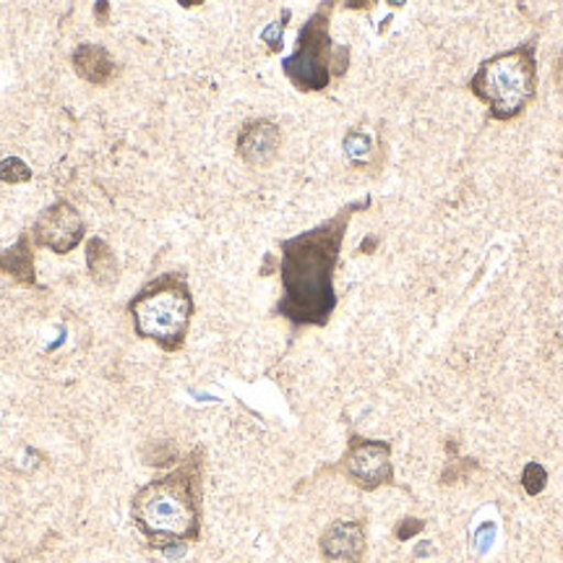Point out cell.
I'll return each instance as SVG.
<instances>
[{
    "mask_svg": "<svg viewBox=\"0 0 563 563\" xmlns=\"http://www.w3.org/2000/svg\"><path fill=\"white\" fill-rule=\"evenodd\" d=\"M194 295L186 274L165 272L129 300L133 332L154 342L162 352H178L186 344L194 321Z\"/></svg>",
    "mask_w": 563,
    "mask_h": 563,
    "instance_id": "cell-4",
    "label": "cell"
},
{
    "mask_svg": "<svg viewBox=\"0 0 563 563\" xmlns=\"http://www.w3.org/2000/svg\"><path fill=\"white\" fill-rule=\"evenodd\" d=\"M545 483H548V473H545L543 464L540 462L527 464L525 473H522V488L530 493V496H538V493L545 488Z\"/></svg>",
    "mask_w": 563,
    "mask_h": 563,
    "instance_id": "cell-15",
    "label": "cell"
},
{
    "mask_svg": "<svg viewBox=\"0 0 563 563\" xmlns=\"http://www.w3.org/2000/svg\"><path fill=\"white\" fill-rule=\"evenodd\" d=\"M74 68L84 81H89L91 87H108L115 76V60L110 58V53L100 45H79L74 51Z\"/></svg>",
    "mask_w": 563,
    "mask_h": 563,
    "instance_id": "cell-10",
    "label": "cell"
},
{
    "mask_svg": "<svg viewBox=\"0 0 563 563\" xmlns=\"http://www.w3.org/2000/svg\"><path fill=\"white\" fill-rule=\"evenodd\" d=\"M467 89L488 108L490 121H517L538 100V40L485 58L470 76Z\"/></svg>",
    "mask_w": 563,
    "mask_h": 563,
    "instance_id": "cell-3",
    "label": "cell"
},
{
    "mask_svg": "<svg viewBox=\"0 0 563 563\" xmlns=\"http://www.w3.org/2000/svg\"><path fill=\"white\" fill-rule=\"evenodd\" d=\"M203 470L207 452L196 446L170 473L154 477L133 493L131 519L152 551L186 548L201 540Z\"/></svg>",
    "mask_w": 563,
    "mask_h": 563,
    "instance_id": "cell-2",
    "label": "cell"
},
{
    "mask_svg": "<svg viewBox=\"0 0 563 563\" xmlns=\"http://www.w3.org/2000/svg\"><path fill=\"white\" fill-rule=\"evenodd\" d=\"M32 178V170L30 165H26L24 159L19 157H5L0 162V180L3 183H11V186H16V183H26Z\"/></svg>",
    "mask_w": 563,
    "mask_h": 563,
    "instance_id": "cell-14",
    "label": "cell"
},
{
    "mask_svg": "<svg viewBox=\"0 0 563 563\" xmlns=\"http://www.w3.org/2000/svg\"><path fill=\"white\" fill-rule=\"evenodd\" d=\"M371 203V196L350 201L329 220L279 243L282 298L274 306V316L285 319L295 332L306 327H327L332 321L336 311L334 277L344 235L352 217Z\"/></svg>",
    "mask_w": 563,
    "mask_h": 563,
    "instance_id": "cell-1",
    "label": "cell"
},
{
    "mask_svg": "<svg viewBox=\"0 0 563 563\" xmlns=\"http://www.w3.org/2000/svg\"><path fill=\"white\" fill-rule=\"evenodd\" d=\"M287 21H290V11L285 9V11H282V21H277V26H269V30L262 34L264 42H266V45H269L272 53L282 51V32H285Z\"/></svg>",
    "mask_w": 563,
    "mask_h": 563,
    "instance_id": "cell-16",
    "label": "cell"
},
{
    "mask_svg": "<svg viewBox=\"0 0 563 563\" xmlns=\"http://www.w3.org/2000/svg\"><path fill=\"white\" fill-rule=\"evenodd\" d=\"M332 13L334 3H321L302 24L295 53L282 63V70L298 91H323L350 66V47H334Z\"/></svg>",
    "mask_w": 563,
    "mask_h": 563,
    "instance_id": "cell-5",
    "label": "cell"
},
{
    "mask_svg": "<svg viewBox=\"0 0 563 563\" xmlns=\"http://www.w3.org/2000/svg\"><path fill=\"white\" fill-rule=\"evenodd\" d=\"M0 272L24 282V285H37V279H34V253L26 232L19 238L16 245H11L9 251L0 253Z\"/></svg>",
    "mask_w": 563,
    "mask_h": 563,
    "instance_id": "cell-12",
    "label": "cell"
},
{
    "mask_svg": "<svg viewBox=\"0 0 563 563\" xmlns=\"http://www.w3.org/2000/svg\"><path fill=\"white\" fill-rule=\"evenodd\" d=\"M334 473L347 477V481L365 493L391 488L394 481V462H391V443L378 439H365V435L350 433L347 449L334 464Z\"/></svg>",
    "mask_w": 563,
    "mask_h": 563,
    "instance_id": "cell-6",
    "label": "cell"
},
{
    "mask_svg": "<svg viewBox=\"0 0 563 563\" xmlns=\"http://www.w3.org/2000/svg\"><path fill=\"white\" fill-rule=\"evenodd\" d=\"M84 235H87V224H84L79 209L66 199L51 203L32 228L34 245L37 249H51L53 253H60V256L79 249Z\"/></svg>",
    "mask_w": 563,
    "mask_h": 563,
    "instance_id": "cell-7",
    "label": "cell"
},
{
    "mask_svg": "<svg viewBox=\"0 0 563 563\" xmlns=\"http://www.w3.org/2000/svg\"><path fill=\"white\" fill-rule=\"evenodd\" d=\"M555 81H559L563 87V55L559 60H555Z\"/></svg>",
    "mask_w": 563,
    "mask_h": 563,
    "instance_id": "cell-17",
    "label": "cell"
},
{
    "mask_svg": "<svg viewBox=\"0 0 563 563\" xmlns=\"http://www.w3.org/2000/svg\"><path fill=\"white\" fill-rule=\"evenodd\" d=\"M282 146L279 125L269 118H253L238 131L235 150L249 167H266L277 159Z\"/></svg>",
    "mask_w": 563,
    "mask_h": 563,
    "instance_id": "cell-9",
    "label": "cell"
},
{
    "mask_svg": "<svg viewBox=\"0 0 563 563\" xmlns=\"http://www.w3.org/2000/svg\"><path fill=\"white\" fill-rule=\"evenodd\" d=\"M321 559L327 563H363L368 551V532L361 519H336L319 540Z\"/></svg>",
    "mask_w": 563,
    "mask_h": 563,
    "instance_id": "cell-8",
    "label": "cell"
},
{
    "mask_svg": "<svg viewBox=\"0 0 563 563\" xmlns=\"http://www.w3.org/2000/svg\"><path fill=\"white\" fill-rule=\"evenodd\" d=\"M344 157H347L355 167H373L378 159V144L376 136L365 129H350L347 136L342 141Z\"/></svg>",
    "mask_w": 563,
    "mask_h": 563,
    "instance_id": "cell-13",
    "label": "cell"
},
{
    "mask_svg": "<svg viewBox=\"0 0 563 563\" xmlns=\"http://www.w3.org/2000/svg\"><path fill=\"white\" fill-rule=\"evenodd\" d=\"M87 269L91 279L97 285L110 287L115 285L118 277H121V264H118V256L102 238H89L87 243Z\"/></svg>",
    "mask_w": 563,
    "mask_h": 563,
    "instance_id": "cell-11",
    "label": "cell"
}]
</instances>
